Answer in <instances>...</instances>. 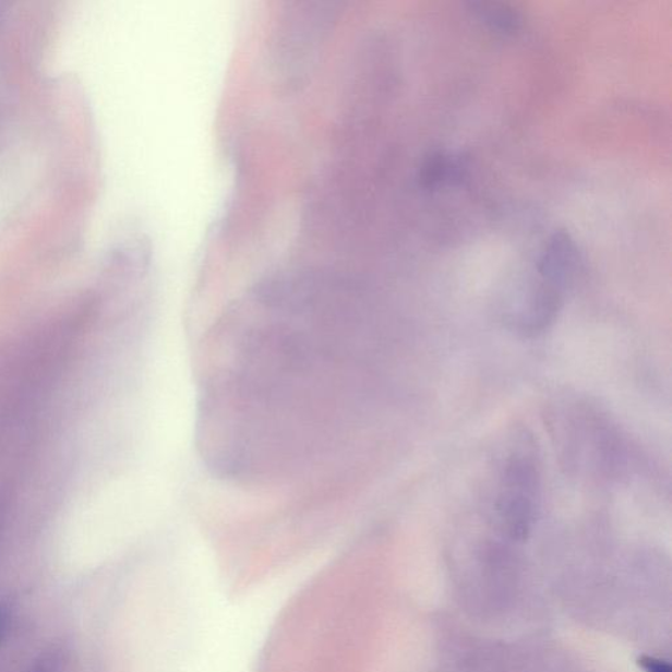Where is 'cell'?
Returning a JSON list of instances; mask_svg holds the SVG:
<instances>
[{
	"mask_svg": "<svg viewBox=\"0 0 672 672\" xmlns=\"http://www.w3.org/2000/svg\"><path fill=\"white\" fill-rule=\"evenodd\" d=\"M500 468L493 495L494 513L513 538H526L541 504L538 457L531 448H515L504 457Z\"/></svg>",
	"mask_w": 672,
	"mask_h": 672,
	"instance_id": "6da1fadb",
	"label": "cell"
},
{
	"mask_svg": "<svg viewBox=\"0 0 672 672\" xmlns=\"http://www.w3.org/2000/svg\"><path fill=\"white\" fill-rule=\"evenodd\" d=\"M463 177L464 166L460 159L436 153L424 161L420 171V183L424 189H437L441 185L460 183Z\"/></svg>",
	"mask_w": 672,
	"mask_h": 672,
	"instance_id": "7a4b0ae2",
	"label": "cell"
},
{
	"mask_svg": "<svg viewBox=\"0 0 672 672\" xmlns=\"http://www.w3.org/2000/svg\"><path fill=\"white\" fill-rule=\"evenodd\" d=\"M477 15L494 31L512 35L521 28V17L507 5L497 3L475 4Z\"/></svg>",
	"mask_w": 672,
	"mask_h": 672,
	"instance_id": "3957f363",
	"label": "cell"
},
{
	"mask_svg": "<svg viewBox=\"0 0 672 672\" xmlns=\"http://www.w3.org/2000/svg\"><path fill=\"white\" fill-rule=\"evenodd\" d=\"M641 665L646 672H671L670 665L655 658H645Z\"/></svg>",
	"mask_w": 672,
	"mask_h": 672,
	"instance_id": "277c9868",
	"label": "cell"
},
{
	"mask_svg": "<svg viewBox=\"0 0 672 672\" xmlns=\"http://www.w3.org/2000/svg\"><path fill=\"white\" fill-rule=\"evenodd\" d=\"M10 619V609L5 604H0V641L4 636L5 629H8Z\"/></svg>",
	"mask_w": 672,
	"mask_h": 672,
	"instance_id": "5b68a950",
	"label": "cell"
}]
</instances>
